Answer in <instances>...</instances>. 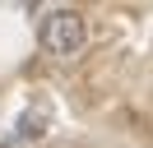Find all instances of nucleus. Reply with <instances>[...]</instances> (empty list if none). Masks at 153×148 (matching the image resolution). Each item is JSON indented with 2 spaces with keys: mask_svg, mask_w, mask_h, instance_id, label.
Segmentation results:
<instances>
[{
  "mask_svg": "<svg viewBox=\"0 0 153 148\" xmlns=\"http://www.w3.org/2000/svg\"><path fill=\"white\" fill-rule=\"evenodd\" d=\"M37 37H42V46L51 56H79L84 42H88V23H84L79 9H47Z\"/></svg>",
  "mask_w": 153,
  "mask_h": 148,
  "instance_id": "1",
  "label": "nucleus"
},
{
  "mask_svg": "<svg viewBox=\"0 0 153 148\" xmlns=\"http://www.w3.org/2000/svg\"><path fill=\"white\" fill-rule=\"evenodd\" d=\"M14 134H19V139H42V134H47V116H42V111H28Z\"/></svg>",
  "mask_w": 153,
  "mask_h": 148,
  "instance_id": "2",
  "label": "nucleus"
}]
</instances>
